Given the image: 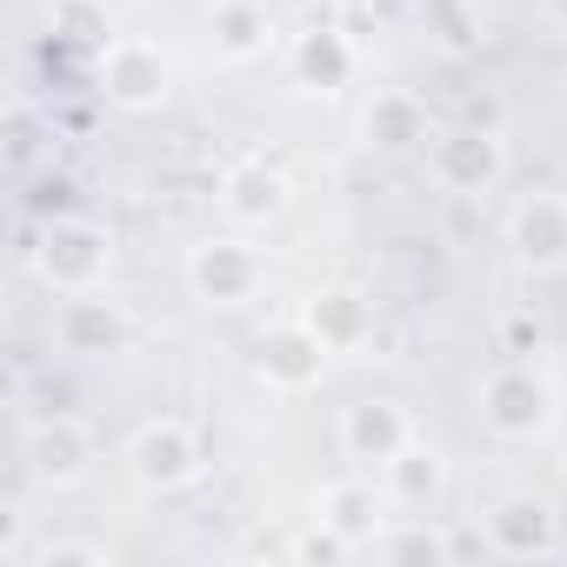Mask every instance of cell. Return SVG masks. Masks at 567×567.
Returning a JSON list of instances; mask_svg holds the SVG:
<instances>
[{
    "label": "cell",
    "mask_w": 567,
    "mask_h": 567,
    "mask_svg": "<svg viewBox=\"0 0 567 567\" xmlns=\"http://www.w3.org/2000/svg\"><path fill=\"white\" fill-rule=\"evenodd\" d=\"M127 461H134V481L141 487H187L194 481V467H200V447H194V434L181 427V421H147L141 434H134V447H127Z\"/></svg>",
    "instance_id": "obj_5"
},
{
    "label": "cell",
    "mask_w": 567,
    "mask_h": 567,
    "mask_svg": "<svg viewBox=\"0 0 567 567\" xmlns=\"http://www.w3.org/2000/svg\"><path fill=\"white\" fill-rule=\"evenodd\" d=\"M487 527H494L501 554H554V507L547 501H507Z\"/></svg>",
    "instance_id": "obj_14"
},
{
    "label": "cell",
    "mask_w": 567,
    "mask_h": 567,
    "mask_svg": "<svg viewBox=\"0 0 567 567\" xmlns=\"http://www.w3.org/2000/svg\"><path fill=\"white\" fill-rule=\"evenodd\" d=\"M368 141H381V147H408V141H421V107H414L408 94L374 101V107H368Z\"/></svg>",
    "instance_id": "obj_19"
},
{
    "label": "cell",
    "mask_w": 567,
    "mask_h": 567,
    "mask_svg": "<svg viewBox=\"0 0 567 567\" xmlns=\"http://www.w3.org/2000/svg\"><path fill=\"white\" fill-rule=\"evenodd\" d=\"M408 441H414V434H408V414L388 408V401H361V408H348V421H341V447H348L354 461H381V467H388Z\"/></svg>",
    "instance_id": "obj_11"
},
{
    "label": "cell",
    "mask_w": 567,
    "mask_h": 567,
    "mask_svg": "<svg viewBox=\"0 0 567 567\" xmlns=\"http://www.w3.org/2000/svg\"><path fill=\"white\" fill-rule=\"evenodd\" d=\"M301 74L321 81V87H334V81L348 74V48H341L334 34H308V41H301Z\"/></svg>",
    "instance_id": "obj_20"
},
{
    "label": "cell",
    "mask_w": 567,
    "mask_h": 567,
    "mask_svg": "<svg viewBox=\"0 0 567 567\" xmlns=\"http://www.w3.org/2000/svg\"><path fill=\"white\" fill-rule=\"evenodd\" d=\"M220 207H227L240 227H260V220H274L280 207H288V181H280L274 167H260V161H247V167H234V174H227Z\"/></svg>",
    "instance_id": "obj_12"
},
{
    "label": "cell",
    "mask_w": 567,
    "mask_h": 567,
    "mask_svg": "<svg viewBox=\"0 0 567 567\" xmlns=\"http://www.w3.org/2000/svg\"><path fill=\"white\" fill-rule=\"evenodd\" d=\"M514 260L527 274H554L567 267V200L560 194H534L514 214Z\"/></svg>",
    "instance_id": "obj_8"
},
{
    "label": "cell",
    "mask_w": 567,
    "mask_h": 567,
    "mask_svg": "<svg viewBox=\"0 0 567 567\" xmlns=\"http://www.w3.org/2000/svg\"><path fill=\"white\" fill-rule=\"evenodd\" d=\"M388 481H394V494H401V501H434V487H441V454L408 441V447L388 461Z\"/></svg>",
    "instance_id": "obj_17"
},
{
    "label": "cell",
    "mask_w": 567,
    "mask_h": 567,
    "mask_svg": "<svg viewBox=\"0 0 567 567\" xmlns=\"http://www.w3.org/2000/svg\"><path fill=\"white\" fill-rule=\"evenodd\" d=\"M101 94L114 107H154L167 94V61L147 41H107L101 48Z\"/></svg>",
    "instance_id": "obj_4"
},
{
    "label": "cell",
    "mask_w": 567,
    "mask_h": 567,
    "mask_svg": "<svg viewBox=\"0 0 567 567\" xmlns=\"http://www.w3.org/2000/svg\"><path fill=\"white\" fill-rule=\"evenodd\" d=\"M481 414H487L494 434L527 441V434H540L554 421V394H547V381L534 368H494L481 381Z\"/></svg>",
    "instance_id": "obj_2"
},
{
    "label": "cell",
    "mask_w": 567,
    "mask_h": 567,
    "mask_svg": "<svg viewBox=\"0 0 567 567\" xmlns=\"http://www.w3.org/2000/svg\"><path fill=\"white\" fill-rule=\"evenodd\" d=\"M187 280H194V295L214 301V308H234L254 295V280H260V260L240 247V240H207L187 254Z\"/></svg>",
    "instance_id": "obj_6"
},
{
    "label": "cell",
    "mask_w": 567,
    "mask_h": 567,
    "mask_svg": "<svg viewBox=\"0 0 567 567\" xmlns=\"http://www.w3.org/2000/svg\"><path fill=\"white\" fill-rule=\"evenodd\" d=\"M54 341H61L68 354H114V348L127 341V321H121L114 301H101V288L61 295V308H54Z\"/></svg>",
    "instance_id": "obj_7"
},
{
    "label": "cell",
    "mask_w": 567,
    "mask_h": 567,
    "mask_svg": "<svg viewBox=\"0 0 567 567\" xmlns=\"http://www.w3.org/2000/svg\"><path fill=\"white\" fill-rule=\"evenodd\" d=\"M21 461H28V481H41V487H74V481L94 467V441H87L81 421H28Z\"/></svg>",
    "instance_id": "obj_3"
},
{
    "label": "cell",
    "mask_w": 567,
    "mask_h": 567,
    "mask_svg": "<svg viewBox=\"0 0 567 567\" xmlns=\"http://www.w3.org/2000/svg\"><path fill=\"white\" fill-rule=\"evenodd\" d=\"M554 14H560V21H567V0H554Z\"/></svg>",
    "instance_id": "obj_22"
},
{
    "label": "cell",
    "mask_w": 567,
    "mask_h": 567,
    "mask_svg": "<svg viewBox=\"0 0 567 567\" xmlns=\"http://www.w3.org/2000/svg\"><path fill=\"white\" fill-rule=\"evenodd\" d=\"M28 567H107V554L87 547V540H48V547L28 554Z\"/></svg>",
    "instance_id": "obj_21"
},
{
    "label": "cell",
    "mask_w": 567,
    "mask_h": 567,
    "mask_svg": "<svg viewBox=\"0 0 567 567\" xmlns=\"http://www.w3.org/2000/svg\"><path fill=\"white\" fill-rule=\"evenodd\" d=\"M48 28L87 48H107V8L101 0H48Z\"/></svg>",
    "instance_id": "obj_18"
},
{
    "label": "cell",
    "mask_w": 567,
    "mask_h": 567,
    "mask_svg": "<svg viewBox=\"0 0 567 567\" xmlns=\"http://www.w3.org/2000/svg\"><path fill=\"white\" fill-rule=\"evenodd\" d=\"M328 514V527H341L348 540H368L374 534V520H381V501H374V487H361V481H348V487H328V501H321Z\"/></svg>",
    "instance_id": "obj_16"
},
{
    "label": "cell",
    "mask_w": 567,
    "mask_h": 567,
    "mask_svg": "<svg viewBox=\"0 0 567 567\" xmlns=\"http://www.w3.org/2000/svg\"><path fill=\"white\" fill-rule=\"evenodd\" d=\"M321 368H328V348L315 341L308 321H301V328H274V334L260 341V374H267L274 388H315Z\"/></svg>",
    "instance_id": "obj_10"
},
{
    "label": "cell",
    "mask_w": 567,
    "mask_h": 567,
    "mask_svg": "<svg viewBox=\"0 0 567 567\" xmlns=\"http://www.w3.org/2000/svg\"><path fill=\"white\" fill-rule=\"evenodd\" d=\"M501 141H487V134H447L441 147H434V174H441V187H454V194H487L494 181H501Z\"/></svg>",
    "instance_id": "obj_9"
},
{
    "label": "cell",
    "mask_w": 567,
    "mask_h": 567,
    "mask_svg": "<svg viewBox=\"0 0 567 567\" xmlns=\"http://www.w3.org/2000/svg\"><path fill=\"white\" fill-rule=\"evenodd\" d=\"M34 274L48 280L54 295H87L107 280V234L87 220H54L34 247Z\"/></svg>",
    "instance_id": "obj_1"
},
{
    "label": "cell",
    "mask_w": 567,
    "mask_h": 567,
    "mask_svg": "<svg viewBox=\"0 0 567 567\" xmlns=\"http://www.w3.org/2000/svg\"><path fill=\"white\" fill-rule=\"evenodd\" d=\"M267 34H274V21L254 8V0H220V8H214V48H220L227 61L260 54V48H267Z\"/></svg>",
    "instance_id": "obj_15"
},
{
    "label": "cell",
    "mask_w": 567,
    "mask_h": 567,
    "mask_svg": "<svg viewBox=\"0 0 567 567\" xmlns=\"http://www.w3.org/2000/svg\"><path fill=\"white\" fill-rule=\"evenodd\" d=\"M308 328H315V341L328 354H348V348L368 341V301L354 288H328V295L308 301Z\"/></svg>",
    "instance_id": "obj_13"
}]
</instances>
